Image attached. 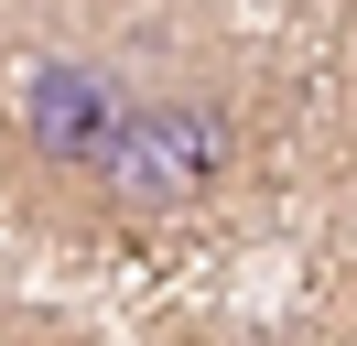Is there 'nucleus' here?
I'll list each match as a JSON object with an SVG mask.
<instances>
[{
    "mask_svg": "<svg viewBox=\"0 0 357 346\" xmlns=\"http://www.w3.org/2000/svg\"><path fill=\"white\" fill-rule=\"evenodd\" d=\"M119 130H130V86L109 76V65H33L22 86V141L44 173H76V184H98L119 151Z\"/></svg>",
    "mask_w": 357,
    "mask_h": 346,
    "instance_id": "obj_2",
    "label": "nucleus"
},
{
    "mask_svg": "<svg viewBox=\"0 0 357 346\" xmlns=\"http://www.w3.org/2000/svg\"><path fill=\"white\" fill-rule=\"evenodd\" d=\"M217 173H227V108L217 98H130V130H119L98 195L119 216H184L195 195H217Z\"/></svg>",
    "mask_w": 357,
    "mask_h": 346,
    "instance_id": "obj_1",
    "label": "nucleus"
}]
</instances>
